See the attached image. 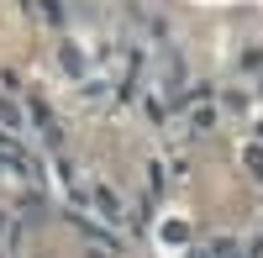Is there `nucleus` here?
<instances>
[{"instance_id": "1", "label": "nucleus", "mask_w": 263, "mask_h": 258, "mask_svg": "<svg viewBox=\"0 0 263 258\" xmlns=\"http://www.w3.org/2000/svg\"><path fill=\"white\" fill-rule=\"evenodd\" d=\"M95 206H100V211H105V216H111V222H121V200H116V195H111V190H105V185L95 190Z\"/></svg>"}, {"instance_id": "2", "label": "nucleus", "mask_w": 263, "mask_h": 258, "mask_svg": "<svg viewBox=\"0 0 263 258\" xmlns=\"http://www.w3.org/2000/svg\"><path fill=\"white\" fill-rule=\"evenodd\" d=\"M63 69H69V74H84V53H79V48H63Z\"/></svg>"}, {"instance_id": "3", "label": "nucleus", "mask_w": 263, "mask_h": 258, "mask_svg": "<svg viewBox=\"0 0 263 258\" xmlns=\"http://www.w3.org/2000/svg\"><path fill=\"white\" fill-rule=\"evenodd\" d=\"M0 121H6V126H21V111H16L11 100H0Z\"/></svg>"}, {"instance_id": "4", "label": "nucleus", "mask_w": 263, "mask_h": 258, "mask_svg": "<svg viewBox=\"0 0 263 258\" xmlns=\"http://www.w3.org/2000/svg\"><path fill=\"white\" fill-rule=\"evenodd\" d=\"M237 63H242V69H263V48H248V53L237 58Z\"/></svg>"}, {"instance_id": "5", "label": "nucleus", "mask_w": 263, "mask_h": 258, "mask_svg": "<svg viewBox=\"0 0 263 258\" xmlns=\"http://www.w3.org/2000/svg\"><path fill=\"white\" fill-rule=\"evenodd\" d=\"M248 169H253V174H263V148H248Z\"/></svg>"}, {"instance_id": "6", "label": "nucleus", "mask_w": 263, "mask_h": 258, "mask_svg": "<svg viewBox=\"0 0 263 258\" xmlns=\"http://www.w3.org/2000/svg\"><path fill=\"white\" fill-rule=\"evenodd\" d=\"M216 258H242V248L237 243H216Z\"/></svg>"}, {"instance_id": "7", "label": "nucleus", "mask_w": 263, "mask_h": 258, "mask_svg": "<svg viewBox=\"0 0 263 258\" xmlns=\"http://www.w3.org/2000/svg\"><path fill=\"white\" fill-rule=\"evenodd\" d=\"M0 227H6V216H0Z\"/></svg>"}]
</instances>
